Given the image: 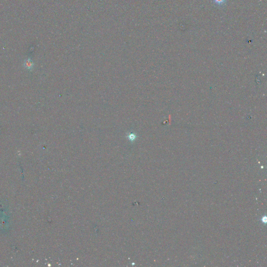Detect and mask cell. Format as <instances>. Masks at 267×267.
<instances>
[{
	"mask_svg": "<svg viewBox=\"0 0 267 267\" xmlns=\"http://www.w3.org/2000/svg\"><path fill=\"white\" fill-rule=\"evenodd\" d=\"M213 1L218 6H222L225 3L226 0H213Z\"/></svg>",
	"mask_w": 267,
	"mask_h": 267,
	"instance_id": "6da1fadb",
	"label": "cell"
}]
</instances>
